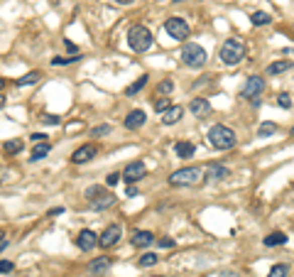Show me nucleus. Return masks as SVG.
Here are the masks:
<instances>
[{
    "mask_svg": "<svg viewBox=\"0 0 294 277\" xmlns=\"http://www.w3.org/2000/svg\"><path fill=\"white\" fill-rule=\"evenodd\" d=\"M86 201H89V206H91L93 211H106V209H110V206H115V194L113 191H108L106 186H98L93 184L86 189Z\"/></svg>",
    "mask_w": 294,
    "mask_h": 277,
    "instance_id": "1",
    "label": "nucleus"
},
{
    "mask_svg": "<svg viewBox=\"0 0 294 277\" xmlns=\"http://www.w3.org/2000/svg\"><path fill=\"white\" fill-rule=\"evenodd\" d=\"M208 143H211V148L216 150H231L236 148V143H238V137H236V132L228 128V125H213V128L208 130Z\"/></svg>",
    "mask_w": 294,
    "mask_h": 277,
    "instance_id": "2",
    "label": "nucleus"
},
{
    "mask_svg": "<svg viewBox=\"0 0 294 277\" xmlns=\"http://www.w3.org/2000/svg\"><path fill=\"white\" fill-rule=\"evenodd\" d=\"M128 44L132 52H147L152 44H155V37H152V32L147 30L145 25H135V27H130L128 30Z\"/></svg>",
    "mask_w": 294,
    "mask_h": 277,
    "instance_id": "3",
    "label": "nucleus"
},
{
    "mask_svg": "<svg viewBox=\"0 0 294 277\" xmlns=\"http://www.w3.org/2000/svg\"><path fill=\"white\" fill-rule=\"evenodd\" d=\"M203 182V169L201 167H182L177 172H172L169 184L172 186H196Z\"/></svg>",
    "mask_w": 294,
    "mask_h": 277,
    "instance_id": "4",
    "label": "nucleus"
},
{
    "mask_svg": "<svg viewBox=\"0 0 294 277\" xmlns=\"http://www.w3.org/2000/svg\"><path fill=\"white\" fill-rule=\"evenodd\" d=\"M245 59V44L240 39H226V44L220 47V61L228 66H236Z\"/></svg>",
    "mask_w": 294,
    "mask_h": 277,
    "instance_id": "5",
    "label": "nucleus"
},
{
    "mask_svg": "<svg viewBox=\"0 0 294 277\" xmlns=\"http://www.w3.org/2000/svg\"><path fill=\"white\" fill-rule=\"evenodd\" d=\"M206 49H203L201 44H194V42H186L182 49V61L189 66V69H201L203 64H206Z\"/></svg>",
    "mask_w": 294,
    "mask_h": 277,
    "instance_id": "6",
    "label": "nucleus"
},
{
    "mask_svg": "<svg viewBox=\"0 0 294 277\" xmlns=\"http://www.w3.org/2000/svg\"><path fill=\"white\" fill-rule=\"evenodd\" d=\"M243 98H248V101H253V103H260V96L265 93V79L262 76H250L248 81H245V86H243Z\"/></svg>",
    "mask_w": 294,
    "mask_h": 277,
    "instance_id": "7",
    "label": "nucleus"
},
{
    "mask_svg": "<svg viewBox=\"0 0 294 277\" xmlns=\"http://www.w3.org/2000/svg\"><path fill=\"white\" fill-rule=\"evenodd\" d=\"M165 30H167V35H169L172 39H186L189 37V32H191L184 18H169L165 22Z\"/></svg>",
    "mask_w": 294,
    "mask_h": 277,
    "instance_id": "8",
    "label": "nucleus"
},
{
    "mask_svg": "<svg viewBox=\"0 0 294 277\" xmlns=\"http://www.w3.org/2000/svg\"><path fill=\"white\" fill-rule=\"evenodd\" d=\"M147 177V165L145 162H130L125 169H123V179H125V184H135V182H140V179H145Z\"/></svg>",
    "mask_w": 294,
    "mask_h": 277,
    "instance_id": "9",
    "label": "nucleus"
},
{
    "mask_svg": "<svg viewBox=\"0 0 294 277\" xmlns=\"http://www.w3.org/2000/svg\"><path fill=\"white\" fill-rule=\"evenodd\" d=\"M120 236H123V228H120L118 223H110L108 228L98 236V245H101L103 250H108V248H113V245L120 240Z\"/></svg>",
    "mask_w": 294,
    "mask_h": 277,
    "instance_id": "10",
    "label": "nucleus"
},
{
    "mask_svg": "<svg viewBox=\"0 0 294 277\" xmlns=\"http://www.w3.org/2000/svg\"><path fill=\"white\" fill-rule=\"evenodd\" d=\"M96 155H98V148H96V145H81L79 150H74L71 162L74 165H86V162L93 160Z\"/></svg>",
    "mask_w": 294,
    "mask_h": 277,
    "instance_id": "11",
    "label": "nucleus"
},
{
    "mask_svg": "<svg viewBox=\"0 0 294 277\" xmlns=\"http://www.w3.org/2000/svg\"><path fill=\"white\" fill-rule=\"evenodd\" d=\"M76 245H79L84 253H89V250H93V248L98 245V236L93 233L91 228H86V231H81V233H79V238H76Z\"/></svg>",
    "mask_w": 294,
    "mask_h": 277,
    "instance_id": "12",
    "label": "nucleus"
},
{
    "mask_svg": "<svg viewBox=\"0 0 294 277\" xmlns=\"http://www.w3.org/2000/svg\"><path fill=\"white\" fill-rule=\"evenodd\" d=\"M145 120H147V115L145 111H140V108H135V111H130L128 115H125V120H123V125L128 130H140L142 125H145Z\"/></svg>",
    "mask_w": 294,
    "mask_h": 277,
    "instance_id": "13",
    "label": "nucleus"
},
{
    "mask_svg": "<svg viewBox=\"0 0 294 277\" xmlns=\"http://www.w3.org/2000/svg\"><path fill=\"white\" fill-rule=\"evenodd\" d=\"M203 174H206V179H211V182H220V179H226V177H228L231 172H228V167L211 162V165H206Z\"/></svg>",
    "mask_w": 294,
    "mask_h": 277,
    "instance_id": "14",
    "label": "nucleus"
},
{
    "mask_svg": "<svg viewBox=\"0 0 294 277\" xmlns=\"http://www.w3.org/2000/svg\"><path fill=\"white\" fill-rule=\"evenodd\" d=\"M110 265H113V262H110L108 255H103V258H96V260H91V262H89V272H91V275H96V277L108 275Z\"/></svg>",
    "mask_w": 294,
    "mask_h": 277,
    "instance_id": "15",
    "label": "nucleus"
},
{
    "mask_svg": "<svg viewBox=\"0 0 294 277\" xmlns=\"http://www.w3.org/2000/svg\"><path fill=\"white\" fill-rule=\"evenodd\" d=\"M189 113H191L194 118H206V115L211 113V103H208L206 98H194V101L189 103Z\"/></svg>",
    "mask_w": 294,
    "mask_h": 277,
    "instance_id": "16",
    "label": "nucleus"
},
{
    "mask_svg": "<svg viewBox=\"0 0 294 277\" xmlns=\"http://www.w3.org/2000/svg\"><path fill=\"white\" fill-rule=\"evenodd\" d=\"M182 115H184L182 106H169L167 111H162V123H165V125H174V123H179Z\"/></svg>",
    "mask_w": 294,
    "mask_h": 277,
    "instance_id": "17",
    "label": "nucleus"
},
{
    "mask_svg": "<svg viewBox=\"0 0 294 277\" xmlns=\"http://www.w3.org/2000/svg\"><path fill=\"white\" fill-rule=\"evenodd\" d=\"M130 243H132L135 248H147V245H152V243H155V236H152L150 231H137V233L130 238Z\"/></svg>",
    "mask_w": 294,
    "mask_h": 277,
    "instance_id": "18",
    "label": "nucleus"
},
{
    "mask_svg": "<svg viewBox=\"0 0 294 277\" xmlns=\"http://www.w3.org/2000/svg\"><path fill=\"white\" fill-rule=\"evenodd\" d=\"M292 69V59H282V61H272L267 66V76H275V74H284Z\"/></svg>",
    "mask_w": 294,
    "mask_h": 277,
    "instance_id": "19",
    "label": "nucleus"
},
{
    "mask_svg": "<svg viewBox=\"0 0 294 277\" xmlns=\"http://www.w3.org/2000/svg\"><path fill=\"white\" fill-rule=\"evenodd\" d=\"M49 152H52V145H49V143H37L35 150L30 152V160H32V162H39V160H44Z\"/></svg>",
    "mask_w": 294,
    "mask_h": 277,
    "instance_id": "20",
    "label": "nucleus"
},
{
    "mask_svg": "<svg viewBox=\"0 0 294 277\" xmlns=\"http://www.w3.org/2000/svg\"><path fill=\"white\" fill-rule=\"evenodd\" d=\"M284 243H287V236H284L282 231H275V233L265 236V245H267V248H277V245H284Z\"/></svg>",
    "mask_w": 294,
    "mask_h": 277,
    "instance_id": "21",
    "label": "nucleus"
},
{
    "mask_svg": "<svg viewBox=\"0 0 294 277\" xmlns=\"http://www.w3.org/2000/svg\"><path fill=\"white\" fill-rule=\"evenodd\" d=\"M174 152H177V157H184V160H186V157H191V155L196 152V148H194L191 143H177V145H174Z\"/></svg>",
    "mask_w": 294,
    "mask_h": 277,
    "instance_id": "22",
    "label": "nucleus"
},
{
    "mask_svg": "<svg viewBox=\"0 0 294 277\" xmlns=\"http://www.w3.org/2000/svg\"><path fill=\"white\" fill-rule=\"evenodd\" d=\"M22 148H25V143L18 140V137H15V140H8V143L3 145V150H5L8 155H18V152H22Z\"/></svg>",
    "mask_w": 294,
    "mask_h": 277,
    "instance_id": "23",
    "label": "nucleus"
},
{
    "mask_svg": "<svg viewBox=\"0 0 294 277\" xmlns=\"http://www.w3.org/2000/svg\"><path fill=\"white\" fill-rule=\"evenodd\" d=\"M39 76H42L39 72H30V74L20 76L15 84H18V86H32V84H37V81H39Z\"/></svg>",
    "mask_w": 294,
    "mask_h": 277,
    "instance_id": "24",
    "label": "nucleus"
},
{
    "mask_svg": "<svg viewBox=\"0 0 294 277\" xmlns=\"http://www.w3.org/2000/svg\"><path fill=\"white\" fill-rule=\"evenodd\" d=\"M145 86H147V76H140V79H137L135 84H130L128 89H125V96H135L137 91H142Z\"/></svg>",
    "mask_w": 294,
    "mask_h": 277,
    "instance_id": "25",
    "label": "nucleus"
},
{
    "mask_svg": "<svg viewBox=\"0 0 294 277\" xmlns=\"http://www.w3.org/2000/svg\"><path fill=\"white\" fill-rule=\"evenodd\" d=\"M253 25H255V27H262V25H270V22H272V18H270V13H262V10H260V13H253Z\"/></svg>",
    "mask_w": 294,
    "mask_h": 277,
    "instance_id": "26",
    "label": "nucleus"
},
{
    "mask_svg": "<svg viewBox=\"0 0 294 277\" xmlns=\"http://www.w3.org/2000/svg\"><path fill=\"white\" fill-rule=\"evenodd\" d=\"M275 132H277L275 123H262V125L257 128V135H260V137H270V135H275Z\"/></svg>",
    "mask_w": 294,
    "mask_h": 277,
    "instance_id": "27",
    "label": "nucleus"
},
{
    "mask_svg": "<svg viewBox=\"0 0 294 277\" xmlns=\"http://www.w3.org/2000/svg\"><path fill=\"white\" fill-rule=\"evenodd\" d=\"M79 59H81V56H54L52 64H54V66H66V64H76Z\"/></svg>",
    "mask_w": 294,
    "mask_h": 277,
    "instance_id": "28",
    "label": "nucleus"
},
{
    "mask_svg": "<svg viewBox=\"0 0 294 277\" xmlns=\"http://www.w3.org/2000/svg\"><path fill=\"white\" fill-rule=\"evenodd\" d=\"M155 265H157V255L155 253H147V255L140 258V267H155Z\"/></svg>",
    "mask_w": 294,
    "mask_h": 277,
    "instance_id": "29",
    "label": "nucleus"
},
{
    "mask_svg": "<svg viewBox=\"0 0 294 277\" xmlns=\"http://www.w3.org/2000/svg\"><path fill=\"white\" fill-rule=\"evenodd\" d=\"M15 270V262L13 260H0V275H8Z\"/></svg>",
    "mask_w": 294,
    "mask_h": 277,
    "instance_id": "30",
    "label": "nucleus"
},
{
    "mask_svg": "<svg viewBox=\"0 0 294 277\" xmlns=\"http://www.w3.org/2000/svg\"><path fill=\"white\" fill-rule=\"evenodd\" d=\"M284 275H287V265H282V262H279V265H275V267L270 270V275L267 277H284Z\"/></svg>",
    "mask_w": 294,
    "mask_h": 277,
    "instance_id": "31",
    "label": "nucleus"
},
{
    "mask_svg": "<svg viewBox=\"0 0 294 277\" xmlns=\"http://www.w3.org/2000/svg\"><path fill=\"white\" fill-rule=\"evenodd\" d=\"M277 103H279L282 108H292V98H289V93H279V96H277Z\"/></svg>",
    "mask_w": 294,
    "mask_h": 277,
    "instance_id": "32",
    "label": "nucleus"
},
{
    "mask_svg": "<svg viewBox=\"0 0 294 277\" xmlns=\"http://www.w3.org/2000/svg\"><path fill=\"white\" fill-rule=\"evenodd\" d=\"M157 91H160V93H172V91H174V84L167 79V81H162V84L157 86Z\"/></svg>",
    "mask_w": 294,
    "mask_h": 277,
    "instance_id": "33",
    "label": "nucleus"
},
{
    "mask_svg": "<svg viewBox=\"0 0 294 277\" xmlns=\"http://www.w3.org/2000/svg\"><path fill=\"white\" fill-rule=\"evenodd\" d=\"M167 108H169V98H157V101H155V111H167Z\"/></svg>",
    "mask_w": 294,
    "mask_h": 277,
    "instance_id": "34",
    "label": "nucleus"
},
{
    "mask_svg": "<svg viewBox=\"0 0 294 277\" xmlns=\"http://www.w3.org/2000/svg\"><path fill=\"white\" fill-rule=\"evenodd\" d=\"M42 123H44V125H59V123H61V118H59V115H44V118H42Z\"/></svg>",
    "mask_w": 294,
    "mask_h": 277,
    "instance_id": "35",
    "label": "nucleus"
},
{
    "mask_svg": "<svg viewBox=\"0 0 294 277\" xmlns=\"http://www.w3.org/2000/svg\"><path fill=\"white\" fill-rule=\"evenodd\" d=\"M108 132H110V125H98V128L91 130L93 137H98V135H108Z\"/></svg>",
    "mask_w": 294,
    "mask_h": 277,
    "instance_id": "36",
    "label": "nucleus"
},
{
    "mask_svg": "<svg viewBox=\"0 0 294 277\" xmlns=\"http://www.w3.org/2000/svg\"><path fill=\"white\" fill-rule=\"evenodd\" d=\"M128 186V189H125V196H130V199H132V196H137V189H135V186L132 184H125Z\"/></svg>",
    "mask_w": 294,
    "mask_h": 277,
    "instance_id": "37",
    "label": "nucleus"
},
{
    "mask_svg": "<svg viewBox=\"0 0 294 277\" xmlns=\"http://www.w3.org/2000/svg\"><path fill=\"white\" fill-rule=\"evenodd\" d=\"M160 245H162V248H174V240L172 238H160Z\"/></svg>",
    "mask_w": 294,
    "mask_h": 277,
    "instance_id": "38",
    "label": "nucleus"
},
{
    "mask_svg": "<svg viewBox=\"0 0 294 277\" xmlns=\"http://www.w3.org/2000/svg\"><path fill=\"white\" fill-rule=\"evenodd\" d=\"M44 137H47V135H42V132H35V135H30V140H32V143H44Z\"/></svg>",
    "mask_w": 294,
    "mask_h": 277,
    "instance_id": "39",
    "label": "nucleus"
},
{
    "mask_svg": "<svg viewBox=\"0 0 294 277\" xmlns=\"http://www.w3.org/2000/svg\"><path fill=\"white\" fill-rule=\"evenodd\" d=\"M120 179V174H108V186H115Z\"/></svg>",
    "mask_w": 294,
    "mask_h": 277,
    "instance_id": "40",
    "label": "nucleus"
},
{
    "mask_svg": "<svg viewBox=\"0 0 294 277\" xmlns=\"http://www.w3.org/2000/svg\"><path fill=\"white\" fill-rule=\"evenodd\" d=\"M8 177H10V172H8V169H5V167H0V182H5V179H8Z\"/></svg>",
    "mask_w": 294,
    "mask_h": 277,
    "instance_id": "41",
    "label": "nucleus"
},
{
    "mask_svg": "<svg viewBox=\"0 0 294 277\" xmlns=\"http://www.w3.org/2000/svg\"><path fill=\"white\" fill-rule=\"evenodd\" d=\"M218 277H240V275L236 272V270H226V272H220Z\"/></svg>",
    "mask_w": 294,
    "mask_h": 277,
    "instance_id": "42",
    "label": "nucleus"
},
{
    "mask_svg": "<svg viewBox=\"0 0 294 277\" xmlns=\"http://www.w3.org/2000/svg\"><path fill=\"white\" fill-rule=\"evenodd\" d=\"M64 44H66V52H76V44H74V42H69V39H66V42H64Z\"/></svg>",
    "mask_w": 294,
    "mask_h": 277,
    "instance_id": "43",
    "label": "nucleus"
},
{
    "mask_svg": "<svg viewBox=\"0 0 294 277\" xmlns=\"http://www.w3.org/2000/svg\"><path fill=\"white\" fill-rule=\"evenodd\" d=\"M118 5H130V3H135V0H115Z\"/></svg>",
    "mask_w": 294,
    "mask_h": 277,
    "instance_id": "44",
    "label": "nucleus"
},
{
    "mask_svg": "<svg viewBox=\"0 0 294 277\" xmlns=\"http://www.w3.org/2000/svg\"><path fill=\"white\" fill-rule=\"evenodd\" d=\"M3 106H5V96L0 93V108H3Z\"/></svg>",
    "mask_w": 294,
    "mask_h": 277,
    "instance_id": "45",
    "label": "nucleus"
},
{
    "mask_svg": "<svg viewBox=\"0 0 294 277\" xmlns=\"http://www.w3.org/2000/svg\"><path fill=\"white\" fill-rule=\"evenodd\" d=\"M3 86H5V79H3V76H0V91H3Z\"/></svg>",
    "mask_w": 294,
    "mask_h": 277,
    "instance_id": "46",
    "label": "nucleus"
},
{
    "mask_svg": "<svg viewBox=\"0 0 294 277\" xmlns=\"http://www.w3.org/2000/svg\"><path fill=\"white\" fill-rule=\"evenodd\" d=\"M3 236H5V233H3V231H0V240H3Z\"/></svg>",
    "mask_w": 294,
    "mask_h": 277,
    "instance_id": "47",
    "label": "nucleus"
},
{
    "mask_svg": "<svg viewBox=\"0 0 294 277\" xmlns=\"http://www.w3.org/2000/svg\"><path fill=\"white\" fill-rule=\"evenodd\" d=\"M292 137H294V128H292Z\"/></svg>",
    "mask_w": 294,
    "mask_h": 277,
    "instance_id": "48",
    "label": "nucleus"
},
{
    "mask_svg": "<svg viewBox=\"0 0 294 277\" xmlns=\"http://www.w3.org/2000/svg\"><path fill=\"white\" fill-rule=\"evenodd\" d=\"M174 3H182V0H174Z\"/></svg>",
    "mask_w": 294,
    "mask_h": 277,
    "instance_id": "49",
    "label": "nucleus"
},
{
    "mask_svg": "<svg viewBox=\"0 0 294 277\" xmlns=\"http://www.w3.org/2000/svg\"><path fill=\"white\" fill-rule=\"evenodd\" d=\"M157 277H160V275H157Z\"/></svg>",
    "mask_w": 294,
    "mask_h": 277,
    "instance_id": "50",
    "label": "nucleus"
}]
</instances>
